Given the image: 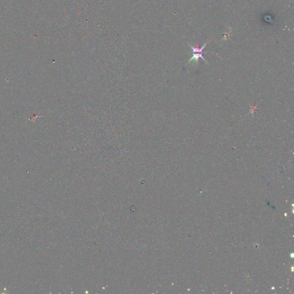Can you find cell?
Masks as SVG:
<instances>
[{
  "label": "cell",
  "mask_w": 294,
  "mask_h": 294,
  "mask_svg": "<svg viewBox=\"0 0 294 294\" xmlns=\"http://www.w3.org/2000/svg\"><path fill=\"white\" fill-rule=\"evenodd\" d=\"M199 58L202 59L203 60H205L206 63H207V62L205 59V58L203 57V52H193L192 53V56L191 59H190V60L188 62L187 64L190 63L191 62H195V63H197L198 62L199 59Z\"/></svg>",
  "instance_id": "6da1fadb"
}]
</instances>
